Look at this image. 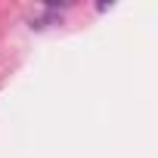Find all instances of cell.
I'll use <instances>...</instances> for the list:
<instances>
[]
</instances>
